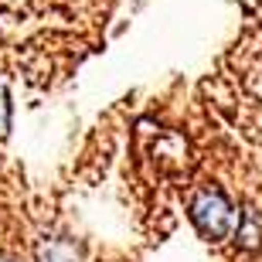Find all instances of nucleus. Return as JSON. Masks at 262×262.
Listing matches in <instances>:
<instances>
[{
    "label": "nucleus",
    "mask_w": 262,
    "mask_h": 262,
    "mask_svg": "<svg viewBox=\"0 0 262 262\" xmlns=\"http://www.w3.org/2000/svg\"><path fill=\"white\" fill-rule=\"evenodd\" d=\"M191 218L208 242H222L235 232V211L222 191H201L191 201Z\"/></svg>",
    "instance_id": "1"
},
{
    "label": "nucleus",
    "mask_w": 262,
    "mask_h": 262,
    "mask_svg": "<svg viewBox=\"0 0 262 262\" xmlns=\"http://www.w3.org/2000/svg\"><path fill=\"white\" fill-rule=\"evenodd\" d=\"M38 255H41V262H78V252L65 242H45Z\"/></svg>",
    "instance_id": "2"
},
{
    "label": "nucleus",
    "mask_w": 262,
    "mask_h": 262,
    "mask_svg": "<svg viewBox=\"0 0 262 262\" xmlns=\"http://www.w3.org/2000/svg\"><path fill=\"white\" fill-rule=\"evenodd\" d=\"M10 126V99H7V89L0 82V133Z\"/></svg>",
    "instance_id": "3"
},
{
    "label": "nucleus",
    "mask_w": 262,
    "mask_h": 262,
    "mask_svg": "<svg viewBox=\"0 0 262 262\" xmlns=\"http://www.w3.org/2000/svg\"><path fill=\"white\" fill-rule=\"evenodd\" d=\"M0 262H7V259H0Z\"/></svg>",
    "instance_id": "4"
}]
</instances>
